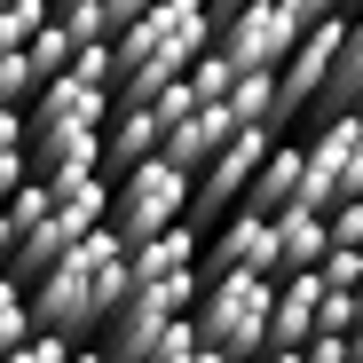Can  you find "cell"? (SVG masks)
<instances>
[{"label": "cell", "mask_w": 363, "mask_h": 363, "mask_svg": "<svg viewBox=\"0 0 363 363\" xmlns=\"http://www.w3.org/2000/svg\"><path fill=\"white\" fill-rule=\"evenodd\" d=\"M347 363H363V316L347 324Z\"/></svg>", "instance_id": "484cf974"}, {"label": "cell", "mask_w": 363, "mask_h": 363, "mask_svg": "<svg viewBox=\"0 0 363 363\" xmlns=\"http://www.w3.org/2000/svg\"><path fill=\"white\" fill-rule=\"evenodd\" d=\"M190 363H221V355H213V347H198V355H190Z\"/></svg>", "instance_id": "83f0119b"}, {"label": "cell", "mask_w": 363, "mask_h": 363, "mask_svg": "<svg viewBox=\"0 0 363 363\" xmlns=\"http://www.w3.org/2000/svg\"><path fill=\"white\" fill-rule=\"evenodd\" d=\"M127 300V245L118 229H87L64 261H48L32 284H24V308H32V332H64V340H87L103 332V316Z\"/></svg>", "instance_id": "6da1fadb"}, {"label": "cell", "mask_w": 363, "mask_h": 363, "mask_svg": "<svg viewBox=\"0 0 363 363\" xmlns=\"http://www.w3.org/2000/svg\"><path fill=\"white\" fill-rule=\"evenodd\" d=\"M347 9H355V0H292L300 24H316V16H347Z\"/></svg>", "instance_id": "603a6c76"}, {"label": "cell", "mask_w": 363, "mask_h": 363, "mask_svg": "<svg viewBox=\"0 0 363 363\" xmlns=\"http://www.w3.org/2000/svg\"><path fill=\"white\" fill-rule=\"evenodd\" d=\"M0 55H9V40H0Z\"/></svg>", "instance_id": "f1b7e54d"}, {"label": "cell", "mask_w": 363, "mask_h": 363, "mask_svg": "<svg viewBox=\"0 0 363 363\" xmlns=\"http://www.w3.org/2000/svg\"><path fill=\"white\" fill-rule=\"evenodd\" d=\"M182 79H190V95H198V103H221V95H229V64L213 55V40H206V55H198Z\"/></svg>", "instance_id": "ffe728a7"}, {"label": "cell", "mask_w": 363, "mask_h": 363, "mask_svg": "<svg viewBox=\"0 0 363 363\" xmlns=\"http://www.w3.org/2000/svg\"><path fill=\"white\" fill-rule=\"evenodd\" d=\"M9 253H16V221L0 213V277H9Z\"/></svg>", "instance_id": "d4e9b609"}, {"label": "cell", "mask_w": 363, "mask_h": 363, "mask_svg": "<svg viewBox=\"0 0 363 363\" xmlns=\"http://www.w3.org/2000/svg\"><path fill=\"white\" fill-rule=\"evenodd\" d=\"M221 111L237 118V127H277V72H229Z\"/></svg>", "instance_id": "9a60e30c"}, {"label": "cell", "mask_w": 363, "mask_h": 363, "mask_svg": "<svg viewBox=\"0 0 363 363\" xmlns=\"http://www.w3.org/2000/svg\"><path fill=\"white\" fill-rule=\"evenodd\" d=\"M55 24L72 32V48H79V40H111V16H103V0H55Z\"/></svg>", "instance_id": "ac0fdd59"}, {"label": "cell", "mask_w": 363, "mask_h": 363, "mask_svg": "<svg viewBox=\"0 0 363 363\" xmlns=\"http://www.w3.org/2000/svg\"><path fill=\"white\" fill-rule=\"evenodd\" d=\"M103 221L118 229V245H135V237H150V229H166V221H190V174H182L174 158H158V150L135 158V166H118Z\"/></svg>", "instance_id": "5b68a950"}, {"label": "cell", "mask_w": 363, "mask_h": 363, "mask_svg": "<svg viewBox=\"0 0 363 363\" xmlns=\"http://www.w3.org/2000/svg\"><path fill=\"white\" fill-rule=\"evenodd\" d=\"M32 332V308H24V284L16 277H0V355H9L16 340Z\"/></svg>", "instance_id": "d6986e66"}, {"label": "cell", "mask_w": 363, "mask_h": 363, "mask_svg": "<svg viewBox=\"0 0 363 363\" xmlns=\"http://www.w3.org/2000/svg\"><path fill=\"white\" fill-rule=\"evenodd\" d=\"M48 16H55V0H0V40H9V48H24Z\"/></svg>", "instance_id": "e0dca14e"}, {"label": "cell", "mask_w": 363, "mask_h": 363, "mask_svg": "<svg viewBox=\"0 0 363 363\" xmlns=\"http://www.w3.org/2000/svg\"><path fill=\"white\" fill-rule=\"evenodd\" d=\"M64 72H72V79H87V87H111V40H79Z\"/></svg>", "instance_id": "44dd1931"}, {"label": "cell", "mask_w": 363, "mask_h": 363, "mask_svg": "<svg viewBox=\"0 0 363 363\" xmlns=\"http://www.w3.org/2000/svg\"><path fill=\"white\" fill-rule=\"evenodd\" d=\"M143 9H158V0H103V16H111V32H118V24H135Z\"/></svg>", "instance_id": "cb8c5ba5"}, {"label": "cell", "mask_w": 363, "mask_h": 363, "mask_svg": "<svg viewBox=\"0 0 363 363\" xmlns=\"http://www.w3.org/2000/svg\"><path fill=\"white\" fill-rule=\"evenodd\" d=\"M221 269H261V277H277V237H269L261 213H221V229H213L198 277H221Z\"/></svg>", "instance_id": "ba28073f"}, {"label": "cell", "mask_w": 363, "mask_h": 363, "mask_svg": "<svg viewBox=\"0 0 363 363\" xmlns=\"http://www.w3.org/2000/svg\"><path fill=\"white\" fill-rule=\"evenodd\" d=\"M363 198V111H324L300 135V206H340Z\"/></svg>", "instance_id": "8992f818"}, {"label": "cell", "mask_w": 363, "mask_h": 363, "mask_svg": "<svg viewBox=\"0 0 363 363\" xmlns=\"http://www.w3.org/2000/svg\"><path fill=\"white\" fill-rule=\"evenodd\" d=\"M103 118H111V87H87L72 72L40 79L24 103V166L40 182L103 174Z\"/></svg>", "instance_id": "7a4b0ae2"}, {"label": "cell", "mask_w": 363, "mask_h": 363, "mask_svg": "<svg viewBox=\"0 0 363 363\" xmlns=\"http://www.w3.org/2000/svg\"><path fill=\"white\" fill-rule=\"evenodd\" d=\"M229 135H237V118H229L221 103H198L190 118H182V127H166V143H158V158H174L182 174H198V166H206V158H213V150H221Z\"/></svg>", "instance_id": "4fadbf2b"}, {"label": "cell", "mask_w": 363, "mask_h": 363, "mask_svg": "<svg viewBox=\"0 0 363 363\" xmlns=\"http://www.w3.org/2000/svg\"><path fill=\"white\" fill-rule=\"evenodd\" d=\"M16 55H24V72H32V87H40V79H55V72L72 64V32L48 16V24H40V32H32V40L16 48Z\"/></svg>", "instance_id": "2e32d148"}, {"label": "cell", "mask_w": 363, "mask_h": 363, "mask_svg": "<svg viewBox=\"0 0 363 363\" xmlns=\"http://www.w3.org/2000/svg\"><path fill=\"white\" fill-rule=\"evenodd\" d=\"M308 111L316 118L324 111H363V0H355L347 24H340V55H332V72H324V87H316Z\"/></svg>", "instance_id": "8fae6325"}, {"label": "cell", "mask_w": 363, "mask_h": 363, "mask_svg": "<svg viewBox=\"0 0 363 363\" xmlns=\"http://www.w3.org/2000/svg\"><path fill=\"white\" fill-rule=\"evenodd\" d=\"M158 143H166V127H158V111H150V103H111V118H103V174L150 158Z\"/></svg>", "instance_id": "7c38bea8"}, {"label": "cell", "mask_w": 363, "mask_h": 363, "mask_svg": "<svg viewBox=\"0 0 363 363\" xmlns=\"http://www.w3.org/2000/svg\"><path fill=\"white\" fill-rule=\"evenodd\" d=\"M174 269H198V221H166L127 245V284H158Z\"/></svg>", "instance_id": "30bf717a"}, {"label": "cell", "mask_w": 363, "mask_h": 363, "mask_svg": "<svg viewBox=\"0 0 363 363\" xmlns=\"http://www.w3.org/2000/svg\"><path fill=\"white\" fill-rule=\"evenodd\" d=\"M300 363H347V332H308L300 340Z\"/></svg>", "instance_id": "7402d4cb"}, {"label": "cell", "mask_w": 363, "mask_h": 363, "mask_svg": "<svg viewBox=\"0 0 363 363\" xmlns=\"http://www.w3.org/2000/svg\"><path fill=\"white\" fill-rule=\"evenodd\" d=\"M300 32H308V24L292 16V0H245V9L213 16V55L229 72H277Z\"/></svg>", "instance_id": "52a82bcc"}, {"label": "cell", "mask_w": 363, "mask_h": 363, "mask_svg": "<svg viewBox=\"0 0 363 363\" xmlns=\"http://www.w3.org/2000/svg\"><path fill=\"white\" fill-rule=\"evenodd\" d=\"M284 206H300V135H277L269 143V158L253 166V182H245V198H237V213H284Z\"/></svg>", "instance_id": "9c48e42d"}, {"label": "cell", "mask_w": 363, "mask_h": 363, "mask_svg": "<svg viewBox=\"0 0 363 363\" xmlns=\"http://www.w3.org/2000/svg\"><path fill=\"white\" fill-rule=\"evenodd\" d=\"M269 292H277V277H261V269L198 277V300H190L198 347H213L221 363H253L261 355V324H269Z\"/></svg>", "instance_id": "277c9868"}, {"label": "cell", "mask_w": 363, "mask_h": 363, "mask_svg": "<svg viewBox=\"0 0 363 363\" xmlns=\"http://www.w3.org/2000/svg\"><path fill=\"white\" fill-rule=\"evenodd\" d=\"M213 40V9L206 0H158L135 24L111 32V103H150L166 79H182Z\"/></svg>", "instance_id": "3957f363"}, {"label": "cell", "mask_w": 363, "mask_h": 363, "mask_svg": "<svg viewBox=\"0 0 363 363\" xmlns=\"http://www.w3.org/2000/svg\"><path fill=\"white\" fill-rule=\"evenodd\" d=\"M269 237H277V277H292V269H316V253L332 245L316 206H284V213H269Z\"/></svg>", "instance_id": "5bb4252c"}, {"label": "cell", "mask_w": 363, "mask_h": 363, "mask_svg": "<svg viewBox=\"0 0 363 363\" xmlns=\"http://www.w3.org/2000/svg\"><path fill=\"white\" fill-rule=\"evenodd\" d=\"M206 9H213V16H229V9H245V0H206Z\"/></svg>", "instance_id": "4316f807"}]
</instances>
